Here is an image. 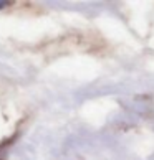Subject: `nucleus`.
Here are the masks:
<instances>
[{"mask_svg": "<svg viewBox=\"0 0 154 160\" xmlns=\"http://www.w3.org/2000/svg\"><path fill=\"white\" fill-rule=\"evenodd\" d=\"M8 2H0V8H3V7H7Z\"/></svg>", "mask_w": 154, "mask_h": 160, "instance_id": "f257e3e1", "label": "nucleus"}]
</instances>
